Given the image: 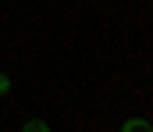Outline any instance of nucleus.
I'll list each match as a JSON object with an SVG mask.
<instances>
[{
	"instance_id": "7ed1b4c3",
	"label": "nucleus",
	"mask_w": 153,
	"mask_h": 132,
	"mask_svg": "<svg viewBox=\"0 0 153 132\" xmlns=\"http://www.w3.org/2000/svg\"><path fill=\"white\" fill-rule=\"evenodd\" d=\"M7 93H11V79L0 72V96H7Z\"/></svg>"
},
{
	"instance_id": "f03ea898",
	"label": "nucleus",
	"mask_w": 153,
	"mask_h": 132,
	"mask_svg": "<svg viewBox=\"0 0 153 132\" xmlns=\"http://www.w3.org/2000/svg\"><path fill=\"white\" fill-rule=\"evenodd\" d=\"M22 132H50V125H46L43 118H29V122L22 125Z\"/></svg>"
},
{
	"instance_id": "f257e3e1",
	"label": "nucleus",
	"mask_w": 153,
	"mask_h": 132,
	"mask_svg": "<svg viewBox=\"0 0 153 132\" xmlns=\"http://www.w3.org/2000/svg\"><path fill=\"white\" fill-rule=\"evenodd\" d=\"M121 132H153V125L143 122V118H128V122L121 125Z\"/></svg>"
}]
</instances>
